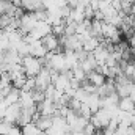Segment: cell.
I'll use <instances>...</instances> for the list:
<instances>
[{"label": "cell", "instance_id": "obj_1", "mask_svg": "<svg viewBox=\"0 0 135 135\" xmlns=\"http://www.w3.org/2000/svg\"><path fill=\"white\" fill-rule=\"evenodd\" d=\"M21 66H22V69H24V72H25L27 77H36L39 74V71L42 69V63H41L39 58H35L32 55H27V57H22Z\"/></svg>", "mask_w": 135, "mask_h": 135}, {"label": "cell", "instance_id": "obj_2", "mask_svg": "<svg viewBox=\"0 0 135 135\" xmlns=\"http://www.w3.org/2000/svg\"><path fill=\"white\" fill-rule=\"evenodd\" d=\"M50 85H52V71L47 68H42L39 74L35 77V88L44 93Z\"/></svg>", "mask_w": 135, "mask_h": 135}, {"label": "cell", "instance_id": "obj_3", "mask_svg": "<svg viewBox=\"0 0 135 135\" xmlns=\"http://www.w3.org/2000/svg\"><path fill=\"white\" fill-rule=\"evenodd\" d=\"M21 112H22V108H21L19 104L9 105V107L6 108V112H5L2 121H5V123H8V124H11V126H17V121H19Z\"/></svg>", "mask_w": 135, "mask_h": 135}, {"label": "cell", "instance_id": "obj_4", "mask_svg": "<svg viewBox=\"0 0 135 135\" xmlns=\"http://www.w3.org/2000/svg\"><path fill=\"white\" fill-rule=\"evenodd\" d=\"M41 44L44 46V49H46L47 52H54V54H57V50H58V47H60L58 38L52 33L46 35V36L41 39Z\"/></svg>", "mask_w": 135, "mask_h": 135}, {"label": "cell", "instance_id": "obj_5", "mask_svg": "<svg viewBox=\"0 0 135 135\" xmlns=\"http://www.w3.org/2000/svg\"><path fill=\"white\" fill-rule=\"evenodd\" d=\"M79 65H80V68L83 69V72H85V74H90V72H93V71L96 69V66H98V61H96L94 55L90 52V54L86 55V58H85L83 61H80Z\"/></svg>", "mask_w": 135, "mask_h": 135}, {"label": "cell", "instance_id": "obj_6", "mask_svg": "<svg viewBox=\"0 0 135 135\" xmlns=\"http://www.w3.org/2000/svg\"><path fill=\"white\" fill-rule=\"evenodd\" d=\"M28 46H30V54L28 55H32L35 58H42L46 54H47V50L44 49V46L41 44V41H33V42H28Z\"/></svg>", "mask_w": 135, "mask_h": 135}, {"label": "cell", "instance_id": "obj_7", "mask_svg": "<svg viewBox=\"0 0 135 135\" xmlns=\"http://www.w3.org/2000/svg\"><path fill=\"white\" fill-rule=\"evenodd\" d=\"M118 108L124 113H134L135 115V102L131 98H123L118 102Z\"/></svg>", "mask_w": 135, "mask_h": 135}, {"label": "cell", "instance_id": "obj_8", "mask_svg": "<svg viewBox=\"0 0 135 135\" xmlns=\"http://www.w3.org/2000/svg\"><path fill=\"white\" fill-rule=\"evenodd\" d=\"M19 96H21V90H17V88H11V91L2 99V101L5 102V105L6 107H9V105H14V104H17L19 102Z\"/></svg>", "mask_w": 135, "mask_h": 135}, {"label": "cell", "instance_id": "obj_9", "mask_svg": "<svg viewBox=\"0 0 135 135\" xmlns=\"http://www.w3.org/2000/svg\"><path fill=\"white\" fill-rule=\"evenodd\" d=\"M86 79H88V82L93 85V86H101L105 83V77L99 74V72H96V71H93V72H90V74H86Z\"/></svg>", "mask_w": 135, "mask_h": 135}, {"label": "cell", "instance_id": "obj_10", "mask_svg": "<svg viewBox=\"0 0 135 135\" xmlns=\"http://www.w3.org/2000/svg\"><path fill=\"white\" fill-rule=\"evenodd\" d=\"M17 104L21 105V108H28V107L35 105L33 99H32V94L28 91H21V96H19V102Z\"/></svg>", "mask_w": 135, "mask_h": 135}, {"label": "cell", "instance_id": "obj_11", "mask_svg": "<svg viewBox=\"0 0 135 135\" xmlns=\"http://www.w3.org/2000/svg\"><path fill=\"white\" fill-rule=\"evenodd\" d=\"M22 129V135H41L42 132L36 127V124L35 123H30V124H25L24 127H21Z\"/></svg>", "mask_w": 135, "mask_h": 135}, {"label": "cell", "instance_id": "obj_12", "mask_svg": "<svg viewBox=\"0 0 135 135\" xmlns=\"http://www.w3.org/2000/svg\"><path fill=\"white\" fill-rule=\"evenodd\" d=\"M82 132H83V135H93L94 132H96V127H94L91 123H88V124L83 127V131H82Z\"/></svg>", "mask_w": 135, "mask_h": 135}, {"label": "cell", "instance_id": "obj_13", "mask_svg": "<svg viewBox=\"0 0 135 135\" xmlns=\"http://www.w3.org/2000/svg\"><path fill=\"white\" fill-rule=\"evenodd\" d=\"M8 135H22V129H21L19 126H13V127L9 129Z\"/></svg>", "mask_w": 135, "mask_h": 135}, {"label": "cell", "instance_id": "obj_14", "mask_svg": "<svg viewBox=\"0 0 135 135\" xmlns=\"http://www.w3.org/2000/svg\"><path fill=\"white\" fill-rule=\"evenodd\" d=\"M93 135H102V134H101V131H96V132H94Z\"/></svg>", "mask_w": 135, "mask_h": 135}, {"label": "cell", "instance_id": "obj_15", "mask_svg": "<svg viewBox=\"0 0 135 135\" xmlns=\"http://www.w3.org/2000/svg\"><path fill=\"white\" fill-rule=\"evenodd\" d=\"M41 135H46V134H44V132H42V134H41Z\"/></svg>", "mask_w": 135, "mask_h": 135}]
</instances>
